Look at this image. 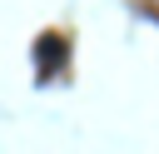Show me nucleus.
<instances>
[{
	"label": "nucleus",
	"mask_w": 159,
	"mask_h": 154,
	"mask_svg": "<svg viewBox=\"0 0 159 154\" xmlns=\"http://www.w3.org/2000/svg\"><path fill=\"white\" fill-rule=\"evenodd\" d=\"M55 65H65V35H40L35 40V70H40V79L55 75Z\"/></svg>",
	"instance_id": "obj_1"
}]
</instances>
